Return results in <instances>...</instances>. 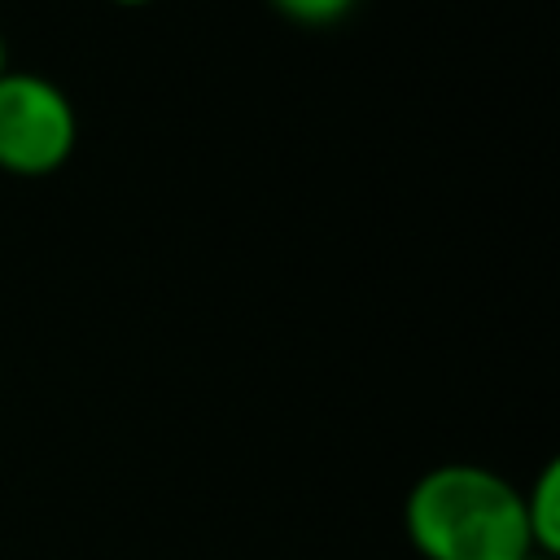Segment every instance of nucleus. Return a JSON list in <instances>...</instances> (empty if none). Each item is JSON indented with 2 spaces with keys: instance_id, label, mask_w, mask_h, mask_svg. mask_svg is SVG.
Returning a JSON list of instances; mask_svg holds the SVG:
<instances>
[{
  "instance_id": "f257e3e1",
  "label": "nucleus",
  "mask_w": 560,
  "mask_h": 560,
  "mask_svg": "<svg viewBox=\"0 0 560 560\" xmlns=\"http://www.w3.org/2000/svg\"><path fill=\"white\" fill-rule=\"evenodd\" d=\"M402 529L420 560L529 556L521 490L486 464H438L402 499Z\"/></svg>"
},
{
  "instance_id": "f03ea898",
  "label": "nucleus",
  "mask_w": 560,
  "mask_h": 560,
  "mask_svg": "<svg viewBox=\"0 0 560 560\" xmlns=\"http://www.w3.org/2000/svg\"><path fill=\"white\" fill-rule=\"evenodd\" d=\"M74 140V105L52 79L35 70L0 74V171L18 179L52 175L70 162Z\"/></svg>"
},
{
  "instance_id": "7ed1b4c3",
  "label": "nucleus",
  "mask_w": 560,
  "mask_h": 560,
  "mask_svg": "<svg viewBox=\"0 0 560 560\" xmlns=\"http://www.w3.org/2000/svg\"><path fill=\"white\" fill-rule=\"evenodd\" d=\"M521 508H525L529 547L538 556H556L560 560V464L556 459H547L538 468V477L521 490Z\"/></svg>"
},
{
  "instance_id": "20e7f679",
  "label": "nucleus",
  "mask_w": 560,
  "mask_h": 560,
  "mask_svg": "<svg viewBox=\"0 0 560 560\" xmlns=\"http://www.w3.org/2000/svg\"><path fill=\"white\" fill-rule=\"evenodd\" d=\"M267 4L298 26H328V22H341L359 0H267Z\"/></svg>"
},
{
  "instance_id": "39448f33",
  "label": "nucleus",
  "mask_w": 560,
  "mask_h": 560,
  "mask_svg": "<svg viewBox=\"0 0 560 560\" xmlns=\"http://www.w3.org/2000/svg\"><path fill=\"white\" fill-rule=\"evenodd\" d=\"M0 74H9V44H4V31H0Z\"/></svg>"
},
{
  "instance_id": "423d86ee",
  "label": "nucleus",
  "mask_w": 560,
  "mask_h": 560,
  "mask_svg": "<svg viewBox=\"0 0 560 560\" xmlns=\"http://www.w3.org/2000/svg\"><path fill=\"white\" fill-rule=\"evenodd\" d=\"M109 4H122V9H140V4H153V0H109Z\"/></svg>"
},
{
  "instance_id": "0eeeda50",
  "label": "nucleus",
  "mask_w": 560,
  "mask_h": 560,
  "mask_svg": "<svg viewBox=\"0 0 560 560\" xmlns=\"http://www.w3.org/2000/svg\"><path fill=\"white\" fill-rule=\"evenodd\" d=\"M521 560H556V556H538V551H529V556H521Z\"/></svg>"
}]
</instances>
